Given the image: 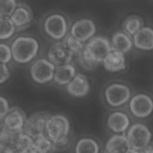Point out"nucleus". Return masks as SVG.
Masks as SVG:
<instances>
[{"label":"nucleus","mask_w":153,"mask_h":153,"mask_svg":"<svg viewBox=\"0 0 153 153\" xmlns=\"http://www.w3.org/2000/svg\"><path fill=\"white\" fill-rule=\"evenodd\" d=\"M140 153H153V145L149 144L142 149L139 150Z\"/></svg>","instance_id":"33"},{"label":"nucleus","mask_w":153,"mask_h":153,"mask_svg":"<svg viewBox=\"0 0 153 153\" xmlns=\"http://www.w3.org/2000/svg\"><path fill=\"white\" fill-rule=\"evenodd\" d=\"M111 45L112 50L126 53L131 49L132 47V41L130 36L125 32H118L112 36Z\"/></svg>","instance_id":"21"},{"label":"nucleus","mask_w":153,"mask_h":153,"mask_svg":"<svg viewBox=\"0 0 153 153\" xmlns=\"http://www.w3.org/2000/svg\"><path fill=\"white\" fill-rule=\"evenodd\" d=\"M44 28L46 33L53 39H61L66 35L68 24L62 15L53 14L46 18Z\"/></svg>","instance_id":"10"},{"label":"nucleus","mask_w":153,"mask_h":153,"mask_svg":"<svg viewBox=\"0 0 153 153\" xmlns=\"http://www.w3.org/2000/svg\"><path fill=\"white\" fill-rule=\"evenodd\" d=\"M129 109L134 117L147 118L153 112V99L145 93L136 94L129 100Z\"/></svg>","instance_id":"8"},{"label":"nucleus","mask_w":153,"mask_h":153,"mask_svg":"<svg viewBox=\"0 0 153 153\" xmlns=\"http://www.w3.org/2000/svg\"><path fill=\"white\" fill-rule=\"evenodd\" d=\"M96 30V26L92 20L82 19L73 24L71 29V34L83 42L91 38Z\"/></svg>","instance_id":"13"},{"label":"nucleus","mask_w":153,"mask_h":153,"mask_svg":"<svg viewBox=\"0 0 153 153\" xmlns=\"http://www.w3.org/2000/svg\"><path fill=\"white\" fill-rule=\"evenodd\" d=\"M75 67L71 63L56 66L53 79L60 85H67L76 75Z\"/></svg>","instance_id":"20"},{"label":"nucleus","mask_w":153,"mask_h":153,"mask_svg":"<svg viewBox=\"0 0 153 153\" xmlns=\"http://www.w3.org/2000/svg\"><path fill=\"white\" fill-rule=\"evenodd\" d=\"M33 143L47 153H50L55 148L54 144L46 134L33 139Z\"/></svg>","instance_id":"25"},{"label":"nucleus","mask_w":153,"mask_h":153,"mask_svg":"<svg viewBox=\"0 0 153 153\" xmlns=\"http://www.w3.org/2000/svg\"><path fill=\"white\" fill-rule=\"evenodd\" d=\"M107 126L112 131L116 134L123 133L130 126V120L124 112L115 111L110 114L107 118Z\"/></svg>","instance_id":"15"},{"label":"nucleus","mask_w":153,"mask_h":153,"mask_svg":"<svg viewBox=\"0 0 153 153\" xmlns=\"http://www.w3.org/2000/svg\"><path fill=\"white\" fill-rule=\"evenodd\" d=\"M143 22L141 19L137 16H130L126 19L123 23L124 32L128 36H134L142 27Z\"/></svg>","instance_id":"23"},{"label":"nucleus","mask_w":153,"mask_h":153,"mask_svg":"<svg viewBox=\"0 0 153 153\" xmlns=\"http://www.w3.org/2000/svg\"><path fill=\"white\" fill-rule=\"evenodd\" d=\"M11 47L5 44L0 43V63H7L12 59Z\"/></svg>","instance_id":"29"},{"label":"nucleus","mask_w":153,"mask_h":153,"mask_svg":"<svg viewBox=\"0 0 153 153\" xmlns=\"http://www.w3.org/2000/svg\"><path fill=\"white\" fill-rule=\"evenodd\" d=\"M127 153H140V151H139V150H137V149H133V148H131L127 152Z\"/></svg>","instance_id":"34"},{"label":"nucleus","mask_w":153,"mask_h":153,"mask_svg":"<svg viewBox=\"0 0 153 153\" xmlns=\"http://www.w3.org/2000/svg\"><path fill=\"white\" fill-rule=\"evenodd\" d=\"M100 146L97 142L90 137L80 139L75 146V153H99Z\"/></svg>","instance_id":"22"},{"label":"nucleus","mask_w":153,"mask_h":153,"mask_svg":"<svg viewBox=\"0 0 153 153\" xmlns=\"http://www.w3.org/2000/svg\"><path fill=\"white\" fill-rule=\"evenodd\" d=\"M63 42L66 47L74 53V54H77L81 51L84 45L80 40L72 36L71 34L68 35L65 37Z\"/></svg>","instance_id":"26"},{"label":"nucleus","mask_w":153,"mask_h":153,"mask_svg":"<svg viewBox=\"0 0 153 153\" xmlns=\"http://www.w3.org/2000/svg\"><path fill=\"white\" fill-rule=\"evenodd\" d=\"M74 53L66 47L63 41H57L53 44L47 52L48 60L56 66L69 63Z\"/></svg>","instance_id":"11"},{"label":"nucleus","mask_w":153,"mask_h":153,"mask_svg":"<svg viewBox=\"0 0 153 153\" xmlns=\"http://www.w3.org/2000/svg\"><path fill=\"white\" fill-rule=\"evenodd\" d=\"M0 153H2V152H0Z\"/></svg>","instance_id":"36"},{"label":"nucleus","mask_w":153,"mask_h":153,"mask_svg":"<svg viewBox=\"0 0 153 153\" xmlns=\"http://www.w3.org/2000/svg\"><path fill=\"white\" fill-rule=\"evenodd\" d=\"M0 130H1V123H0Z\"/></svg>","instance_id":"35"},{"label":"nucleus","mask_w":153,"mask_h":153,"mask_svg":"<svg viewBox=\"0 0 153 153\" xmlns=\"http://www.w3.org/2000/svg\"><path fill=\"white\" fill-rule=\"evenodd\" d=\"M56 66L48 59L42 58L35 61L30 66L32 79L38 84H45L53 79Z\"/></svg>","instance_id":"7"},{"label":"nucleus","mask_w":153,"mask_h":153,"mask_svg":"<svg viewBox=\"0 0 153 153\" xmlns=\"http://www.w3.org/2000/svg\"><path fill=\"white\" fill-rule=\"evenodd\" d=\"M105 148L107 153H127L131 147L127 136L120 133L114 134L108 139Z\"/></svg>","instance_id":"17"},{"label":"nucleus","mask_w":153,"mask_h":153,"mask_svg":"<svg viewBox=\"0 0 153 153\" xmlns=\"http://www.w3.org/2000/svg\"><path fill=\"white\" fill-rule=\"evenodd\" d=\"M90 87L88 78L85 75L79 73L66 85V89L71 95L76 97H82L88 94Z\"/></svg>","instance_id":"14"},{"label":"nucleus","mask_w":153,"mask_h":153,"mask_svg":"<svg viewBox=\"0 0 153 153\" xmlns=\"http://www.w3.org/2000/svg\"><path fill=\"white\" fill-rule=\"evenodd\" d=\"M105 98L107 103L112 107H120L129 102L131 98L130 88L122 83H112L105 90Z\"/></svg>","instance_id":"6"},{"label":"nucleus","mask_w":153,"mask_h":153,"mask_svg":"<svg viewBox=\"0 0 153 153\" xmlns=\"http://www.w3.org/2000/svg\"><path fill=\"white\" fill-rule=\"evenodd\" d=\"M13 59L19 63H27L37 55L39 45L33 38L19 36L12 43L11 46Z\"/></svg>","instance_id":"3"},{"label":"nucleus","mask_w":153,"mask_h":153,"mask_svg":"<svg viewBox=\"0 0 153 153\" xmlns=\"http://www.w3.org/2000/svg\"><path fill=\"white\" fill-rule=\"evenodd\" d=\"M76 61L78 65L82 69L86 71H92L94 69L99 65L90 59L86 55L83 50L76 54Z\"/></svg>","instance_id":"27"},{"label":"nucleus","mask_w":153,"mask_h":153,"mask_svg":"<svg viewBox=\"0 0 153 153\" xmlns=\"http://www.w3.org/2000/svg\"><path fill=\"white\" fill-rule=\"evenodd\" d=\"M70 123L65 115L55 114L51 115L46 125L45 134L56 146H62L69 141Z\"/></svg>","instance_id":"1"},{"label":"nucleus","mask_w":153,"mask_h":153,"mask_svg":"<svg viewBox=\"0 0 153 153\" xmlns=\"http://www.w3.org/2000/svg\"><path fill=\"white\" fill-rule=\"evenodd\" d=\"M136 47L143 50L153 49V29L148 27H142L133 36Z\"/></svg>","instance_id":"19"},{"label":"nucleus","mask_w":153,"mask_h":153,"mask_svg":"<svg viewBox=\"0 0 153 153\" xmlns=\"http://www.w3.org/2000/svg\"><path fill=\"white\" fill-rule=\"evenodd\" d=\"M102 63L105 70L108 72H117L123 71L126 68L124 53L111 50L103 59Z\"/></svg>","instance_id":"16"},{"label":"nucleus","mask_w":153,"mask_h":153,"mask_svg":"<svg viewBox=\"0 0 153 153\" xmlns=\"http://www.w3.org/2000/svg\"><path fill=\"white\" fill-rule=\"evenodd\" d=\"M17 7L16 0H0V17H10Z\"/></svg>","instance_id":"28"},{"label":"nucleus","mask_w":153,"mask_h":153,"mask_svg":"<svg viewBox=\"0 0 153 153\" xmlns=\"http://www.w3.org/2000/svg\"><path fill=\"white\" fill-rule=\"evenodd\" d=\"M10 19L16 28L23 29L30 24L32 20V14L27 6L19 5L16 7Z\"/></svg>","instance_id":"18"},{"label":"nucleus","mask_w":153,"mask_h":153,"mask_svg":"<svg viewBox=\"0 0 153 153\" xmlns=\"http://www.w3.org/2000/svg\"><path fill=\"white\" fill-rule=\"evenodd\" d=\"M10 76V72L6 63H0V84L7 81Z\"/></svg>","instance_id":"30"},{"label":"nucleus","mask_w":153,"mask_h":153,"mask_svg":"<svg viewBox=\"0 0 153 153\" xmlns=\"http://www.w3.org/2000/svg\"><path fill=\"white\" fill-rule=\"evenodd\" d=\"M10 110L8 100L4 97L0 96V120L7 115Z\"/></svg>","instance_id":"31"},{"label":"nucleus","mask_w":153,"mask_h":153,"mask_svg":"<svg viewBox=\"0 0 153 153\" xmlns=\"http://www.w3.org/2000/svg\"><path fill=\"white\" fill-rule=\"evenodd\" d=\"M26 119L22 110L18 108H13L10 109L3 118L1 128L14 132L24 131Z\"/></svg>","instance_id":"12"},{"label":"nucleus","mask_w":153,"mask_h":153,"mask_svg":"<svg viewBox=\"0 0 153 153\" xmlns=\"http://www.w3.org/2000/svg\"><path fill=\"white\" fill-rule=\"evenodd\" d=\"M16 31V27L10 17H0V39L11 38Z\"/></svg>","instance_id":"24"},{"label":"nucleus","mask_w":153,"mask_h":153,"mask_svg":"<svg viewBox=\"0 0 153 153\" xmlns=\"http://www.w3.org/2000/svg\"><path fill=\"white\" fill-rule=\"evenodd\" d=\"M127 137L131 148L140 150L150 144L152 134L144 124L137 123L130 126L127 130Z\"/></svg>","instance_id":"5"},{"label":"nucleus","mask_w":153,"mask_h":153,"mask_svg":"<svg viewBox=\"0 0 153 153\" xmlns=\"http://www.w3.org/2000/svg\"><path fill=\"white\" fill-rule=\"evenodd\" d=\"M19 153H47L36 145H35L33 142L32 144L29 145L25 149H23L21 152Z\"/></svg>","instance_id":"32"},{"label":"nucleus","mask_w":153,"mask_h":153,"mask_svg":"<svg viewBox=\"0 0 153 153\" xmlns=\"http://www.w3.org/2000/svg\"><path fill=\"white\" fill-rule=\"evenodd\" d=\"M50 116L45 111L34 112L26 119L24 131L33 139L45 134L47 123Z\"/></svg>","instance_id":"9"},{"label":"nucleus","mask_w":153,"mask_h":153,"mask_svg":"<svg viewBox=\"0 0 153 153\" xmlns=\"http://www.w3.org/2000/svg\"><path fill=\"white\" fill-rule=\"evenodd\" d=\"M111 50V45L108 39L102 36L91 38L83 49L86 55L98 64L102 63Z\"/></svg>","instance_id":"4"},{"label":"nucleus","mask_w":153,"mask_h":153,"mask_svg":"<svg viewBox=\"0 0 153 153\" xmlns=\"http://www.w3.org/2000/svg\"><path fill=\"white\" fill-rule=\"evenodd\" d=\"M32 142L33 138L25 131L14 132L1 128L0 152L2 153H19Z\"/></svg>","instance_id":"2"}]
</instances>
